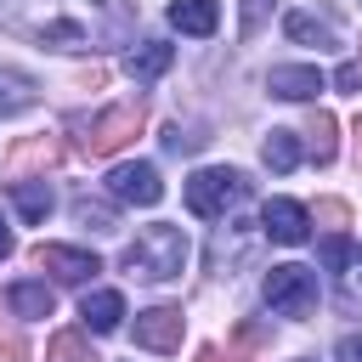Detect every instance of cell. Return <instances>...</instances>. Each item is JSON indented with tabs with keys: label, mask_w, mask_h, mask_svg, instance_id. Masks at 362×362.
Masks as SVG:
<instances>
[{
	"label": "cell",
	"mask_w": 362,
	"mask_h": 362,
	"mask_svg": "<svg viewBox=\"0 0 362 362\" xmlns=\"http://www.w3.org/2000/svg\"><path fill=\"white\" fill-rule=\"evenodd\" d=\"M351 260H356V243H351V238H339V232L322 238V266H328V272H345Z\"/></svg>",
	"instance_id": "cell-24"
},
{
	"label": "cell",
	"mask_w": 362,
	"mask_h": 362,
	"mask_svg": "<svg viewBox=\"0 0 362 362\" xmlns=\"http://www.w3.org/2000/svg\"><path fill=\"white\" fill-rule=\"evenodd\" d=\"M311 221H322V226H345L351 221V204H339V198H317V215Z\"/></svg>",
	"instance_id": "cell-26"
},
{
	"label": "cell",
	"mask_w": 362,
	"mask_h": 362,
	"mask_svg": "<svg viewBox=\"0 0 362 362\" xmlns=\"http://www.w3.org/2000/svg\"><path fill=\"white\" fill-rule=\"evenodd\" d=\"M334 85L339 90H362V62H339L334 68Z\"/></svg>",
	"instance_id": "cell-28"
},
{
	"label": "cell",
	"mask_w": 362,
	"mask_h": 362,
	"mask_svg": "<svg viewBox=\"0 0 362 362\" xmlns=\"http://www.w3.org/2000/svg\"><path fill=\"white\" fill-rule=\"evenodd\" d=\"M198 141H204L198 130H181V124H170V130H164V147H170V153H192Z\"/></svg>",
	"instance_id": "cell-27"
},
{
	"label": "cell",
	"mask_w": 362,
	"mask_h": 362,
	"mask_svg": "<svg viewBox=\"0 0 362 362\" xmlns=\"http://www.w3.org/2000/svg\"><path fill=\"white\" fill-rule=\"evenodd\" d=\"M107 192L119 198V204H158L164 198V181H158V170L147 164V158H136V164H119L113 175H107Z\"/></svg>",
	"instance_id": "cell-5"
},
{
	"label": "cell",
	"mask_w": 362,
	"mask_h": 362,
	"mask_svg": "<svg viewBox=\"0 0 362 362\" xmlns=\"http://www.w3.org/2000/svg\"><path fill=\"white\" fill-rule=\"evenodd\" d=\"M334 356H339V362H362V334H345V339L334 345Z\"/></svg>",
	"instance_id": "cell-30"
},
{
	"label": "cell",
	"mask_w": 362,
	"mask_h": 362,
	"mask_svg": "<svg viewBox=\"0 0 362 362\" xmlns=\"http://www.w3.org/2000/svg\"><path fill=\"white\" fill-rule=\"evenodd\" d=\"M11 204L23 221H45L51 215V187L45 181H11Z\"/></svg>",
	"instance_id": "cell-18"
},
{
	"label": "cell",
	"mask_w": 362,
	"mask_h": 362,
	"mask_svg": "<svg viewBox=\"0 0 362 362\" xmlns=\"http://www.w3.org/2000/svg\"><path fill=\"white\" fill-rule=\"evenodd\" d=\"M23 107H34V79L0 68V113H23Z\"/></svg>",
	"instance_id": "cell-21"
},
{
	"label": "cell",
	"mask_w": 362,
	"mask_h": 362,
	"mask_svg": "<svg viewBox=\"0 0 362 362\" xmlns=\"http://www.w3.org/2000/svg\"><path fill=\"white\" fill-rule=\"evenodd\" d=\"M141 119H147L141 102H113V107H102L96 119H79V130H85V136H79V153H96V158H102V153H119V147L141 130Z\"/></svg>",
	"instance_id": "cell-2"
},
{
	"label": "cell",
	"mask_w": 362,
	"mask_h": 362,
	"mask_svg": "<svg viewBox=\"0 0 362 362\" xmlns=\"http://www.w3.org/2000/svg\"><path fill=\"white\" fill-rule=\"evenodd\" d=\"M34 266L51 272V277H62V283H85V277L102 272V260L90 249H68V243H40L34 249Z\"/></svg>",
	"instance_id": "cell-8"
},
{
	"label": "cell",
	"mask_w": 362,
	"mask_h": 362,
	"mask_svg": "<svg viewBox=\"0 0 362 362\" xmlns=\"http://www.w3.org/2000/svg\"><path fill=\"white\" fill-rule=\"evenodd\" d=\"M255 249V226L249 221H226L209 243V272H232V260H243Z\"/></svg>",
	"instance_id": "cell-9"
},
{
	"label": "cell",
	"mask_w": 362,
	"mask_h": 362,
	"mask_svg": "<svg viewBox=\"0 0 362 362\" xmlns=\"http://www.w3.org/2000/svg\"><path fill=\"white\" fill-rule=\"evenodd\" d=\"M40 40H45V45H57V51H74V45H85V28L62 17V23H45V28H40Z\"/></svg>",
	"instance_id": "cell-23"
},
{
	"label": "cell",
	"mask_w": 362,
	"mask_h": 362,
	"mask_svg": "<svg viewBox=\"0 0 362 362\" xmlns=\"http://www.w3.org/2000/svg\"><path fill=\"white\" fill-rule=\"evenodd\" d=\"M0 362H28V339L17 334L11 317H0Z\"/></svg>",
	"instance_id": "cell-25"
},
{
	"label": "cell",
	"mask_w": 362,
	"mask_h": 362,
	"mask_svg": "<svg viewBox=\"0 0 362 362\" xmlns=\"http://www.w3.org/2000/svg\"><path fill=\"white\" fill-rule=\"evenodd\" d=\"M243 198H249L243 170H198V175L187 181V209L204 215V221H226V209L243 204Z\"/></svg>",
	"instance_id": "cell-3"
},
{
	"label": "cell",
	"mask_w": 362,
	"mask_h": 362,
	"mask_svg": "<svg viewBox=\"0 0 362 362\" xmlns=\"http://www.w3.org/2000/svg\"><path fill=\"white\" fill-rule=\"evenodd\" d=\"M192 362H221V351H215V345H198V356H192Z\"/></svg>",
	"instance_id": "cell-32"
},
{
	"label": "cell",
	"mask_w": 362,
	"mask_h": 362,
	"mask_svg": "<svg viewBox=\"0 0 362 362\" xmlns=\"http://www.w3.org/2000/svg\"><path fill=\"white\" fill-rule=\"evenodd\" d=\"M57 158H62V141H57V136H40V141H17V147L6 153V170L23 181L28 170H45V164H57Z\"/></svg>",
	"instance_id": "cell-12"
},
{
	"label": "cell",
	"mask_w": 362,
	"mask_h": 362,
	"mask_svg": "<svg viewBox=\"0 0 362 362\" xmlns=\"http://www.w3.org/2000/svg\"><path fill=\"white\" fill-rule=\"evenodd\" d=\"M74 215H79L85 226H102V232L119 221V215H113V204H102V198H90V192H79V198H74Z\"/></svg>",
	"instance_id": "cell-22"
},
{
	"label": "cell",
	"mask_w": 362,
	"mask_h": 362,
	"mask_svg": "<svg viewBox=\"0 0 362 362\" xmlns=\"http://www.w3.org/2000/svg\"><path fill=\"white\" fill-rule=\"evenodd\" d=\"M170 23H175L181 34H215L221 6H215V0H170Z\"/></svg>",
	"instance_id": "cell-13"
},
{
	"label": "cell",
	"mask_w": 362,
	"mask_h": 362,
	"mask_svg": "<svg viewBox=\"0 0 362 362\" xmlns=\"http://www.w3.org/2000/svg\"><path fill=\"white\" fill-rule=\"evenodd\" d=\"M351 136H356V164H362V119L351 124Z\"/></svg>",
	"instance_id": "cell-33"
},
{
	"label": "cell",
	"mask_w": 362,
	"mask_h": 362,
	"mask_svg": "<svg viewBox=\"0 0 362 362\" xmlns=\"http://www.w3.org/2000/svg\"><path fill=\"white\" fill-rule=\"evenodd\" d=\"M272 96H283V102H311L317 90H322V74L317 68H305V62H294V68H272Z\"/></svg>",
	"instance_id": "cell-11"
},
{
	"label": "cell",
	"mask_w": 362,
	"mask_h": 362,
	"mask_svg": "<svg viewBox=\"0 0 362 362\" xmlns=\"http://www.w3.org/2000/svg\"><path fill=\"white\" fill-rule=\"evenodd\" d=\"M11 249H17V238H11V226H6V215H0V260H6Z\"/></svg>",
	"instance_id": "cell-31"
},
{
	"label": "cell",
	"mask_w": 362,
	"mask_h": 362,
	"mask_svg": "<svg viewBox=\"0 0 362 362\" xmlns=\"http://www.w3.org/2000/svg\"><path fill=\"white\" fill-rule=\"evenodd\" d=\"M260 158H266L277 175H288V170L300 164V141H294V130H272V136H266V147H260Z\"/></svg>",
	"instance_id": "cell-20"
},
{
	"label": "cell",
	"mask_w": 362,
	"mask_h": 362,
	"mask_svg": "<svg viewBox=\"0 0 362 362\" xmlns=\"http://www.w3.org/2000/svg\"><path fill=\"white\" fill-rule=\"evenodd\" d=\"M6 300H11V311H17V317H51V311H57V294H51L45 283H28V277H23V283H11V288H6Z\"/></svg>",
	"instance_id": "cell-15"
},
{
	"label": "cell",
	"mask_w": 362,
	"mask_h": 362,
	"mask_svg": "<svg viewBox=\"0 0 362 362\" xmlns=\"http://www.w3.org/2000/svg\"><path fill=\"white\" fill-rule=\"evenodd\" d=\"M260 232L272 238V243H305L311 238V209L305 204H294V198H272L266 209H260Z\"/></svg>",
	"instance_id": "cell-6"
},
{
	"label": "cell",
	"mask_w": 362,
	"mask_h": 362,
	"mask_svg": "<svg viewBox=\"0 0 362 362\" xmlns=\"http://www.w3.org/2000/svg\"><path fill=\"white\" fill-rule=\"evenodd\" d=\"M266 305L283 317H311L317 311V272L311 266H272L266 272Z\"/></svg>",
	"instance_id": "cell-4"
},
{
	"label": "cell",
	"mask_w": 362,
	"mask_h": 362,
	"mask_svg": "<svg viewBox=\"0 0 362 362\" xmlns=\"http://www.w3.org/2000/svg\"><path fill=\"white\" fill-rule=\"evenodd\" d=\"M266 6H272V0H243V34H255V28H260Z\"/></svg>",
	"instance_id": "cell-29"
},
{
	"label": "cell",
	"mask_w": 362,
	"mask_h": 362,
	"mask_svg": "<svg viewBox=\"0 0 362 362\" xmlns=\"http://www.w3.org/2000/svg\"><path fill=\"white\" fill-rule=\"evenodd\" d=\"M283 28H288V40L317 45V51H322V45H339L334 23H328V17H311V11H288V23H283Z\"/></svg>",
	"instance_id": "cell-16"
},
{
	"label": "cell",
	"mask_w": 362,
	"mask_h": 362,
	"mask_svg": "<svg viewBox=\"0 0 362 362\" xmlns=\"http://www.w3.org/2000/svg\"><path fill=\"white\" fill-rule=\"evenodd\" d=\"M170 62H175V45H164V40H147V45H136V51L124 57V74H130V79H158Z\"/></svg>",
	"instance_id": "cell-14"
},
{
	"label": "cell",
	"mask_w": 362,
	"mask_h": 362,
	"mask_svg": "<svg viewBox=\"0 0 362 362\" xmlns=\"http://www.w3.org/2000/svg\"><path fill=\"white\" fill-rule=\"evenodd\" d=\"M351 266H356V283H362V243H356V260H351Z\"/></svg>",
	"instance_id": "cell-34"
},
{
	"label": "cell",
	"mask_w": 362,
	"mask_h": 362,
	"mask_svg": "<svg viewBox=\"0 0 362 362\" xmlns=\"http://www.w3.org/2000/svg\"><path fill=\"white\" fill-rule=\"evenodd\" d=\"M334 130H339V124H334V113H328V107H317V113L305 119V147H311V158H317V164H328V158H334V141H339Z\"/></svg>",
	"instance_id": "cell-17"
},
{
	"label": "cell",
	"mask_w": 362,
	"mask_h": 362,
	"mask_svg": "<svg viewBox=\"0 0 362 362\" xmlns=\"http://www.w3.org/2000/svg\"><path fill=\"white\" fill-rule=\"evenodd\" d=\"M181 334H187L181 305H153V311L136 317V345L141 351H181Z\"/></svg>",
	"instance_id": "cell-7"
},
{
	"label": "cell",
	"mask_w": 362,
	"mask_h": 362,
	"mask_svg": "<svg viewBox=\"0 0 362 362\" xmlns=\"http://www.w3.org/2000/svg\"><path fill=\"white\" fill-rule=\"evenodd\" d=\"M187 255H192V249H187V232L170 226V221H153V226H141L136 243L124 249V272L141 277V283H170V277L187 272Z\"/></svg>",
	"instance_id": "cell-1"
},
{
	"label": "cell",
	"mask_w": 362,
	"mask_h": 362,
	"mask_svg": "<svg viewBox=\"0 0 362 362\" xmlns=\"http://www.w3.org/2000/svg\"><path fill=\"white\" fill-rule=\"evenodd\" d=\"M79 317H85L90 334H113L119 317H124V294H119V288H90V294L79 300Z\"/></svg>",
	"instance_id": "cell-10"
},
{
	"label": "cell",
	"mask_w": 362,
	"mask_h": 362,
	"mask_svg": "<svg viewBox=\"0 0 362 362\" xmlns=\"http://www.w3.org/2000/svg\"><path fill=\"white\" fill-rule=\"evenodd\" d=\"M45 362H102V356L90 351V339H85V334L62 328V334H51V345H45Z\"/></svg>",
	"instance_id": "cell-19"
}]
</instances>
